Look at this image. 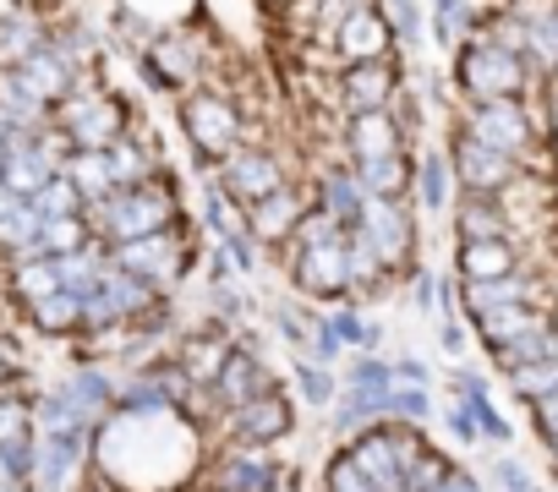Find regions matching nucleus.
I'll use <instances>...</instances> for the list:
<instances>
[{"label":"nucleus","instance_id":"obj_1","mask_svg":"<svg viewBox=\"0 0 558 492\" xmlns=\"http://www.w3.org/2000/svg\"><path fill=\"white\" fill-rule=\"evenodd\" d=\"M88 465L121 492H181L203 470V427L181 410L116 405L88 443Z\"/></svg>","mask_w":558,"mask_h":492},{"label":"nucleus","instance_id":"obj_2","mask_svg":"<svg viewBox=\"0 0 558 492\" xmlns=\"http://www.w3.org/2000/svg\"><path fill=\"white\" fill-rule=\"evenodd\" d=\"M175 219H186V208H181V192H175L170 170H159V175H148V181H137V186H116L110 197H99V202L83 208L88 235L105 241V246L154 235V230H165V224H175Z\"/></svg>","mask_w":558,"mask_h":492},{"label":"nucleus","instance_id":"obj_3","mask_svg":"<svg viewBox=\"0 0 558 492\" xmlns=\"http://www.w3.org/2000/svg\"><path fill=\"white\" fill-rule=\"evenodd\" d=\"M449 88L460 94V104H482V99H531L542 94L525 56L487 39V34H471L465 45L449 50Z\"/></svg>","mask_w":558,"mask_h":492},{"label":"nucleus","instance_id":"obj_4","mask_svg":"<svg viewBox=\"0 0 558 492\" xmlns=\"http://www.w3.org/2000/svg\"><path fill=\"white\" fill-rule=\"evenodd\" d=\"M175 126H181L197 170H208L214 159H225L235 143H257L263 137V132H252V121L235 104V94H225L219 83H197V88L175 94Z\"/></svg>","mask_w":558,"mask_h":492},{"label":"nucleus","instance_id":"obj_5","mask_svg":"<svg viewBox=\"0 0 558 492\" xmlns=\"http://www.w3.org/2000/svg\"><path fill=\"white\" fill-rule=\"evenodd\" d=\"M449 121H454L460 132H471L476 143H487V148L520 159L525 170H536L542 153H547V104H536V94H531V99H482V104H460Z\"/></svg>","mask_w":558,"mask_h":492},{"label":"nucleus","instance_id":"obj_6","mask_svg":"<svg viewBox=\"0 0 558 492\" xmlns=\"http://www.w3.org/2000/svg\"><path fill=\"white\" fill-rule=\"evenodd\" d=\"M132 77L148 94H159V99H175V94L208 83V45H203V34H192V23L154 28L132 50Z\"/></svg>","mask_w":558,"mask_h":492},{"label":"nucleus","instance_id":"obj_7","mask_svg":"<svg viewBox=\"0 0 558 492\" xmlns=\"http://www.w3.org/2000/svg\"><path fill=\"white\" fill-rule=\"evenodd\" d=\"M132 121H137V115H132L126 94L105 88L94 72H83V77L50 104V126L66 132L72 148H110L121 132H132Z\"/></svg>","mask_w":558,"mask_h":492},{"label":"nucleus","instance_id":"obj_8","mask_svg":"<svg viewBox=\"0 0 558 492\" xmlns=\"http://www.w3.org/2000/svg\"><path fill=\"white\" fill-rule=\"evenodd\" d=\"M208 432L219 443H241V448H279L296 432V399L286 389H263L257 399H246L235 410H219Z\"/></svg>","mask_w":558,"mask_h":492},{"label":"nucleus","instance_id":"obj_9","mask_svg":"<svg viewBox=\"0 0 558 492\" xmlns=\"http://www.w3.org/2000/svg\"><path fill=\"white\" fill-rule=\"evenodd\" d=\"M208 181H214L235 208H252L257 197H268L274 186L291 181V164L257 137V143H235L225 159H214V164H208Z\"/></svg>","mask_w":558,"mask_h":492},{"label":"nucleus","instance_id":"obj_10","mask_svg":"<svg viewBox=\"0 0 558 492\" xmlns=\"http://www.w3.org/2000/svg\"><path fill=\"white\" fill-rule=\"evenodd\" d=\"M291 263V285L307 302H351V263H345V235H324V241H291L279 246Z\"/></svg>","mask_w":558,"mask_h":492},{"label":"nucleus","instance_id":"obj_11","mask_svg":"<svg viewBox=\"0 0 558 492\" xmlns=\"http://www.w3.org/2000/svg\"><path fill=\"white\" fill-rule=\"evenodd\" d=\"M444 153H449V170H454V192H476V197H498V192L525 170L520 159H509V153H498V148L476 143L471 132H460L454 121H449Z\"/></svg>","mask_w":558,"mask_h":492},{"label":"nucleus","instance_id":"obj_12","mask_svg":"<svg viewBox=\"0 0 558 492\" xmlns=\"http://www.w3.org/2000/svg\"><path fill=\"white\" fill-rule=\"evenodd\" d=\"M400 83H405V61L400 56H389V61H351V66H335V77H329L340 115L389 110L395 94H400Z\"/></svg>","mask_w":558,"mask_h":492},{"label":"nucleus","instance_id":"obj_13","mask_svg":"<svg viewBox=\"0 0 558 492\" xmlns=\"http://www.w3.org/2000/svg\"><path fill=\"white\" fill-rule=\"evenodd\" d=\"M313 208V192H307V181H286V186H274L268 197H257L252 208H241V219H246V230H252V241L263 246V253H274V246H286L291 235H296V224H302V213Z\"/></svg>","mask_w":558,"mask_h":492},{"label":"nucleus","instance_id":"obj_14","mask_svg":"<svg viewBox=\"0 0 558 492\" xmlns=\"http://www.w3.org/2000/svg\"><path fill=\"white\" fill-rule=\"evenodd\" d=\"M324 50H329L335 66H351V61H389V56H400L395 28L384 23V12L373 7V0H367L362 12H351V17L324 39Z\"/></svg>","mask_w":558,"mask_h":492},{"label":"nucleus","instance_id":"obj_15","mask_svg":"<svg viewBox=\"0 0 558 492\" xmlns=\"http://www.w3.org/2000/svg\"><path fill=\"white\" fill-rule=\"evenodd\" d=\"M395 148H411V137H405L395 110L340 115V159L345 164H362V159H378V153H395Z\"/></svg>","mask_w":558,"mask_h":492},{"label":"nucleus","instance_id":"obj_16","mask_svg":"<svg viewBox=\"0 0 558 492\" xmlns=\"http://www.w3.org/2000/svg\"><path fill=\"white\" fill-rule=\"evenodd\" d=\"M307 192H313V208H324L340 230H356V219H362V208H367V192H362V181L351 175L345 159L318 164V170L307 175Z\"/></svg>","mask_w":558,"mask_h":492},{"label":"nucleus","instance_id":"obj_17","mask_svg":"<svg viewBox=\"0 0 558 492\" xmlns=\"http://www.w3.org/2000/svg\"><path fill=\"white\" fill-rule=\"evenodd\" d=\"M416 213H449V202H454V170H449V153H444V143H427L422 153H416V164H411V197H405Z\"/></svg>","mask_w":558,"mask_h":492},{"label":"nucleus","instance_id":"obj_18","mask_svg":"<svg viewBox=\"0 0 558 492\" xmlns=\"http://www.w3.org/2000/svg\"><path fill=\"white\" fill-rule=\"evenodd\" d=\"M454 269H460V285L504 280V274H514V269H520V246H514L509 235H498V241H460Z\"/></svg>","mask_w":558,"mask_h":492},{"label":"nucleus","instance_id":"obj_19","mask_svg":"<svg viewBox=\"0 0 558 492\" xmlns=\"http://www.w3.org/2000/svg\"><path fill=\"white\" fill-rule=\"evenodd\" d=\"M411 164H416V148H395V153H378V159L351 164V175L362 181L367 197H389V202H400V197H411Z\"/></svg>","mask_w":558,"mask_h":492},{"label":"nucleus","instance_id":"obj_20","mask_svg":"<svg viewBox=\"0 0 558 492\" xmlns=\"http://www.w3.org/2000/svg\"><path fill=\"white\" fill-rule=\"evenodd\" d=\"M449 213H454V235H460V241H498V235H509V241H514L509 213H504V202H498V197L454 192Z\"/></svg>","mask_w":558,"mask_h":492},{"label":"nucleus","instance_id":"obj_21","mask_svg":"<svg viewBox=\"0 0 558 492\" xmlns=\"http://www.w3.org/2000/svg\"><path fill=\"white\" fill-rule=\"evenodd\" d=\"M482 0H427V39L433 50H454L482 28Z\"/></svg>","mask_w":558,"mask_h":492},{"label":"nucleus","instance_id":"obj_22","mask_svg":"<svg viewBox=\"0 0 558 492\" xmlns=\"http://www.w3.org/2000/svg\"><path fill=\"white\" fill-rule=\"evenodd\" d=\"M12 72H17V83H23V88H28L45 110H50V104H56V99H61V94L77 83V77H83V72H72V66H66L50 45H45V50H34L28 61H17Z\"/></svg>","mask_w":558,"mask_h":492},{"label":"nucleus","instance_id":"obj_23","mask_svg":"<svg viewBox=\"0 0 558 492\" xmlns=\"http://www.w3.org/2000/svg\"><path fill=\"white\" fill-rule=\"evenodd\" d=\"M23 312H28L34 334H45V340H77L83 334V302L72 291H50V296H39Z\"/></svg>","mask_w":558,"mask_h":492},{"label":"nucleus","instance_id":"obj_24","mask_svg":"<svg viewBox=\"0 0 558 492\" xmlns=\"http://www.w3.org/2000/svg\"><path fill=\"white\" fill-rule=\"evenodd\" d=\"M61 175H66V181L83 192V208L116 192V175H110V159H105V148H72V153L61 159Z\"/></svg>","mask_w":558,"mask_h":492},{"label":"nucleus","instance_id":"obj_25","mask_svg":"<svg viewBox=\"0 0 558 492\" xmlns=\"http://www.w3.org/2000/svg\"><path fill=\"white\" fill-rule=\"evenodd\" d=\"M373 7L384 12V23L395 28V45H400V56L411 50H422L427 45V0H373Z\"/></svg>","mask_w":558,"mask_h":492},{"label":"nucleus","instance_id":"obj_26","mask_svg":"<svg viewBox=\"0 0 558 492\" xmlns=\"http://www.w3.org/2000/svg\"><path fill=\"white\" fill-rule=\"evenodd\" d=\"M335 394H340V372H335V367H318V361H307V356H296V399H302L307 410H329Z\"/></svg>","mask_w":558,"mask_h":492},{"label":"nucleus","instance_id":"obj_27","mask_svg":"<svg viewBox=\"0 0 558 492\" xmlns=\"http://www.w3.org/2000/svg\"><path fill=\"white\" fill-rule=\"evenodd\" d=\"M28 202H34V213H39V219H72V213H83V192H77L61 170H56V175H50Z\"/></svg>","mask_w":558,"mask_h":492},{"label":"nucleus","instance_id":"obj_28","mask_svg":"<svg viewBox=\"0 0 558 492\" xmlns=\"http://www.w3.org/2000/svg\"><path fill=\"white\" fill-rule=\"evenodd\" d=\"M547 137H553V148H558V83H553V99H547Z\"/></svg>","mask_w":558,"mask_h":492},{"label":"nucleus","instance_id":"obj_29","mask_svg":"<svg viewBox=\"0 0 558 492\" xmlns=\"http://www.w3.org/2000/svg\"><path fill=\"white\" fill-rule=\"evenodd\" d=\"M274 7H279V0H274Z\"/></svg>","mask_w":558,"mask_h":492},{"label":"nucleus","instance_id":"obj_30","mask_svg":"<svg viewBox=\"0 0 558 492\" xmlns=\"http://www.w3.org/2000/svg\"><path fill=\"white\" fill-rule=\"evenodd\" d=\"M28 7H34V0H28Z\"/></svg>","mask_w":558,"mask_h":492}]
</instances>
